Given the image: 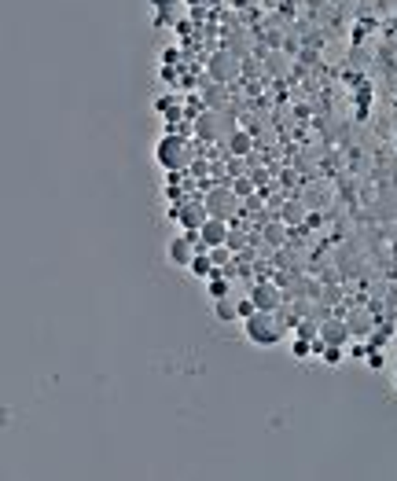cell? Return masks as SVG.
<instances>
[{
  "label": "cell",
  "instance_id": "7a4b0ae2",
  "mask_svg": "<svg viewBox=\"0 0 397 481\" xmlns=\"http://www.w3.org/2000/svg\"><path fill=\"white\" fill-rule=\"evenodd\" d=\"M236 118H232V111H225V107H202L199 111V118L191 122V133H195L202 144H217V140H228L236 133Z\"/></svg>",
  "mask_w": 397,
  "mask_h": 481
},
{
  "label": "cell",
  "instance_id": "277c9868",
  "mask_svg": "<svg viewBox=\"0 0 397 481\" xmlns=\"http://www.w3.org/2000/svg\"><path fill=\"white\" fill-rule=\"evenodd\" d=\"M202 206L210 210V217H225L232 220L239 213V195L232 184H221V188H210L206 195H202Z\"/></svg>",
  "mask_w": 397,
  "mask_h": 481
},
{
  "label": "cell",
  "instance_id": "2e32d148",
  "mask_svg": "<svg viewBox=\"0 0 397 481\" xmlns=\"http://www.w3.org/2000/svg\"><path fill=\"white\" fill-rule=\"evenodd\" d=\"M206 287H210V297H225V294H232V287H228V279H225V272H213V276L206 279Z\"/></svg>",
  "mask_w": 397,
  "mask_h": 481
},
{
  "label": "cell",
  "instance_id": "5b68a950",
  "mask_svg": "<svg viewBox=\"0 0 397 481\" xmlns=\"http://www.w3.org/2000/svg\"><path fill=\"white\" fill-rule=\"evenodd\" d=\"M202 239H199V231H181V236H173L170 239V246H165V257L177 265V268H188L191 261H195V246H199Z\"/></svg>",
  "mask_w": 397,
  "mask_h": 481
},
{
  "label": "cell",
  "instance_id": "4fadbf2b",
  "mask_svg": "<svg viewBox=\"0 0 397 481\" xmlns=\"http://www.w3.org/2000/svg\"><path fill=\"white\" fill-rule=\"evenodd\" d=\"M213 272H221V268L213 265V257H210V250H206V254H195V261L188 265V276H195V279H210Z\"/></svg>",
  "mask_w": 397,
  "mask_h": 481
},
{
  "label": "cell",
  "instance_id": "44dd1931",
  "mask_svg": "<svg viewBox=\"0 0 397 481\" xmlns=\"http://www.w3.org/2000/svg\"><path fill=\"white\" fill-rule=\"evenodd\" d=\"M394 386H397V375H394Z\"/></svg>",
  "mask_w": 397,
  "mask_h": 481
},
{
  "label": "cell",
  "instance_id": "8fae6325",
  "mask_svg": "<svg viewBox=\"0 0 397 481\" xmlns=\"http://www.w3.org/2000/svg\"><path fill=\"white\" fill-rule=\"evenodd\" d=\"M151 8H155L159 22H181L184 11H188V0H151Z\"/></svg>",
  "mask_w": 397,
  "mask_h": 481
},
{
  "label": "cell",
  "instance_id": "9a60e30c",
  "mask_svg": "<svg viewBox=\"0 0 397 481\" xmlns=\"http://www.w3.org/2000/svg\"><path fill=\"white\" fill-rule=\"evenodd\" d=\"M210 74L217 77V81H225V77H232V74H236V63L228 59V56H217V59H213V67H210Z\"/></svg>",
  "mask_w": 397,
  "mask_h": 481
},
{
  "label": "cell",
  "instance_id": "d6986e66",
  "mask_svg": "<svg viewBox=\"0 0 397 481\" xmlns=\"http://www.w3.org/2000/svg\"><path fill=\"white\" fill-rule=\"evenodd\" d=\"M243 239H247V236H239V231H228V246H232L236 254L243 250Z\"/></svg>",
  "mask_w": 397,
  "mask_h": 481
},
{
  "label": "cell",
  "instance_id": "ffe728a7",
  "mask_svg": "<svg viewBox=\"0 0 397 481\" xmlns=\"http://www.w3.org/2000/svg\"><path fill=\"white\" fill-rule=\"evenodd\" d=\"M368 368H382V353H375V349H368Z\"/></svg>",
  "mask_w": 397,
  "mask_h": 481
},
{
  "label": "cell",
  "instance_id": "52a82bcc",
  "mask_svg": "<svg viewBox=\"0 0 397 481\" xmlns=\"http://www.w3.org/2000/svg\"><path fill=\"white\" fill-rule=\"evenodd\" d=\"M250 297H254V305H258V309H265V313H276L279 302H284L279 287H276V283H268V279L254 283V287H250Z\"/></svg>",
  "mask_w": 397,
  "mask_h": 481
},
{
  "label": "cell",
  "instance_id": "30bf717a",
  "mask_svg": "<svg viewBox=\"0 0 397 481\" xmlns=\"http://www.w3.org/2000/svg\"><path fill=\"white\" fill-rule=\"evenodd\" d=\"M350 327H346V320H324L320 323V342L324 345H346L350 342Z\"/></svg>",
  "mask_w": 397,
  "mask_h": 481
},
{
  "label": "cell",
  "instance_id": "9c48e42d",
  "mask_svg": "<svg viewBox=\"0 0 397 481\" xmlns=\"http://www.w3.org/2000/svg\"><path fill=\"white\" fill-rule=\"evenodd\" d=\"M346 327H350L353 338H371L375 334V316H371L368 309H353V313L346 316Z\"/></svg>",
  "mask_w": 397,
  "mask_h": 481
},
{
  "label": "cell",
  "instance_id": "6da1fadb",
  "mask_svg": "<svg viewBox=\"0 0 397 481\" xmlns=\"http://www.w3.org/2000/svg\"><path fill=\"white\" fill-rule=\"evenodd\" d=\"M199 158V151L191 147V140L181 136V133H165L159 136L155 144V162L165 169V173H184V169H191Z\"/></svg>",
  "mask_w": 397,
  "mask_h": 481
},
{
  "label": "cell",
  "instance_id": "ba28073f",
  "mask_svg": "<svg viewBox=\"0 0 397 481\" xmlns=\"http://www.w3.org/2000/svg\"><path fill=\"white\" fill-rule=\"evenodd\" d=\"M228 231H232V220H225V217H206V225L199 228V239L206 243V246H221V243H228Z\"/></svg>",
  "mask_w": 397,
  "mask_h": 481
},
{
  "label": "cell",
  "instance_id": "e0dca14e",
  "mask_svg": "<svg viewBox=\"0 0 397 481\" xmlns=\"http://www.w3.org/2000/svg\"><path fill=\"white\" fill-rule=\"evenodd\" d=\"M320 360H324L327 368H339V364L346 360V345H324V353H320Z\"/></svg>",
  "mask_w": 397,
  "mask_h": 481
},
{
  "label": "cell",
  "instance_id": "5bb4252c",
  "mask_svg": "<svg viewBox=\"0 0 397 481\" xmlns=\"http://www.w3.org/2000/svg\"><path fill=\"white\" fill-rule=\"evenodd\" d=\"M225 144H228V154H236V158H243V154H250L254 140H250V133H243V129H236V133L228 136Z\"/></svg>",
  "mask_w": 397,
  "mask_h": 481
},
{
  "label": "cell",
  "instance_id": "3957f363",
  "mask_svg": "<svg viewBox=\"0 0 397 481\" xmlns=\"http://www.w3.org/2000/svg\"><path fill=\"white\" fill-rule=\"evenodd\" d=\"M243 334H247V342L258 345V349H273V345L284 342V327H279L276 313H265V309H258L254 316L243 320Z\"/></svg>",
  "mask_w": 397,
  "mask_h": 481
},
{
  "label": "cell",
  "instance_id": "ac0fdd59",
  "mask_svg": "<svg viewBox=\"0 0 397 481\" xmlns=\"http://www.w3.org/2000/svg\"><path fill=\"white\" fill-rule=\"evenodd\" d=\"M236 195H254V180H247V177H236Z\"/></svg>",
  "mask_w": 397,
  "mask_h": 481
},
{
  "label": "cell",
  "instance_id": "8992f818",
  "mask_svg": "<svg viewBox=\"0 0 397 481\" xmlns=\"http://www.w3.org/2000/svg\"><path fill=\"white\" fill-rule=\"evenodd\" d=\"M173 217L181 220V228H184V231H199L202 225H206L210 210H206L202 202H184V206H177V210H173Z\"/></svg>",
  "mask_w": 397,
  "mask_h": 481
},
{
  "label": "cell",
  "instance_id": "7c38bea8",
  "mask_svg": "<svg viewBox=\"0 0 397 481\" xmlns=\"http://www.w3.org/2000/svg\"><path fill=\"white\" fill-rule=\"evenodd\" d=\"M213 316L221 320V323H236V320H243V316H239V297H236V294L213 297Z\"/></svg>",
  "mask_w": 397,
  "mask_h": 481
}]
</instances>
